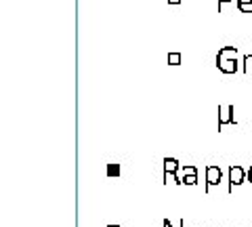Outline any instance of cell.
<instances>
[{
    "label": "cell",
    "mask_w": 252,
    "mask_h": 227,
    "mask_svg": "<svg viewBox=\"0 0 252 227\" xmlns=\"http://www.w3.org/2000/svg\"><path fill=\"white\" fill-rule=\"evenodd\" d=\"M227 124H235V107L233 105H219V130L227 127Z\"/></svg>",
    "instance_id": "obj_3"
},
{
    "label": "cell",
    "mask_w": 252,
    "mask_h": 227,
    "mask_svg": "<svg viewBox=\"0 0 252 227\" xmlns=\"http://www.w3.org/2000/svg\"><path fill=\"white\" fill-rule=\"evenodd\" d=\"M181 164L177 158H164V173H177Z\"/></svg>",
    "instance_id": "obj_6"
},
{
    "label": "cell",
    "mask_w": 252,
    "mask_h": 227,
    "mask_svg": "<svg viewBox=\"0 0 252 227\" xmlns=\"http://www.w3.org/2000/svg\"><path fill=\"white\" fill-rule=\"evenodd\" d=\"M227 2H231V0H219V4H227Z\"/></svg>",
    "instance_id": "obj_13"
},
{
    "label": "cell",
    "mask_w": 252,
    "mask_h": 227,
    "mask_svg": "<svg viewBox=\"0 0 252 227\" xmlns=\"http://www.w3.org/2000/svg\"><path fill=\"white\" fill-rule=\"evenodd\" d=\"M107 227H120V225H107Z\"/></svg>",
    "instance_id": "obj_15"
},
{
    "label": "cell",
    "mask_w": 252,
    "mask_h": 227,
    "mask_svg": "<svg viewBox=\"0 0 252 227\" xmlns=\"http://www.w3.org/2000/svg\"><path fill=\"white\" fill-rule=\"evenodd\" d=\"M107 177H120L122 173V168H120V164H107Z\"/></svg>",
    "instance_id": "obj_7"
},
{
    "label": "cell",
    "mask_w": 252,
    "mask_h": 227,
    "mask_svg": "<svg viewBox=\"0 0 252 227\" xmlns=\"http://www.w3.org/2000/svg\"><path fill=\"white\" fill-rule=\"evenodd\" d=\"M185 185H198V168L193 166V164H187L183 166V175H181Z\"/></svg>",
    "instance_id": "obj_5"
},
{
    "label": "cell",
    "mask_w": 252,
    "mask_h": 227,
    "mask_svg": "<svg viewBox=\"0 0 252 227\" xmlns=\"http://www.w3.org/2000/svg\"><path fill=\"white\" fill-rule=\"evenodd\" d=\"M220 179H223V170H220V166H215V164L206 166V194H208L215 185L220 183Z\"/></svg>",
    "instance_id": "obj_4"
},
{
    "label": "cell",
    "mask_w": 252,
    "mask_h": 227,
    "mask_svg": "<svg viewBox=\"0 0 252 227\" xmlns=\"http://www.w3.org/2000/svg\"><path fill=\"white\" fill-rule=\"evenodd\" d=\"M181 53H168V65H181Z\"/></svg>",
    "instance_id": "obj_9"
},
{
    "label": "cell",
    "mask_w": 252,
    "mask_h": 227,
    "mask_svg": "<svg viewBox=\"0 0 252 227\" xmlns=\"http://www.w3.org/2000/svg\"><path fill=\"white\" fill-rule=\"evenodd\" d=\"M242 64H244V65H242V72H244V74H248V72H250V67H252V55H246Z\"/></svg>",
    "instance_id": "obj_10"
},
{
    "label": "cell",
    "mask_w": 252,
    "mask_h": 227,
    "mask_svg": "<svg viewBox=\"0 0 252 227\" xmlns=\"http://www.w3.org/2000/svg\"><path fill=\"white\" fill-rule=\"evenodd\" d=\"M168 2H170V4H179V2H181V0H168Z\"/></svg>",
    "instance_id": "obj_14"
},
{
    "label": "cell",
    "mask_w": 252,
    "mask_h": 227,
    "mask_svg": "<svg viewBox=\"0 0 252 227\" xmlns=\"http://www.w3.org/2000/svg\"><path fill=\"white\" fill-rule=\"evenodd\" d=\"M246 181H248V183H252V166L248 168V177H246Z\"/></svg>",
    "instance_id": "obj_12"
},
{
    "label": "cell",
    "mask_w": 252,
    "mask_h": 227,
    "mask_svg": "<svg viewBox=\"0 0 252 227\" xmlns=\"http://www.w3.org/2000/svg\"><path fill=\"white\" fill-rule=\"evenodd\" d=\"M246 177H248V170H244L240 164H235V166H229V194H231L238 185H242L244 181H246Z\"/></svg>",
    "instance_id": "obj_2"
},
{
    "label": "cell",
    "mask_w": 252,
    "mask_h": 227,
    "mask_svg": "<svg viewBox=\"0 0 252 227\" xmlns=\"http://www.w3.org/2000/svg\"><path fill=\"white\" fill-rule=\"evenodd\" d=\"M217 67L223 74H235L240 69V51L238 46H223L217 53Z\"/></svg>",
    "instance_id": "obj_1"
},
{
    "label": "cell",
    "mask_w": 252,
    "mask_h": 227,
    "mask_svg": "<svg viewBox=\"0 0 252 227\" xmlns=\"http://www.w3.org/2000/svg\"><path fill=\"white\" fill-rule=\"evenodd\" d=\"M162 225H164V227H175V225L168 221V219H164V223H162ZM179 227H185V219H181V221H179Z\"/></svg>",
    "instance_id": "obj_11"
},
{
    "label": "cell",
    "mask_w": 252,
    "mask_h": 227,
    "mask_svg": "<svg viewBox=\"0 0 252 227\" xmlns=\"http://www.w3.org/2000/svg\"><path fill=\"white\" fill-rule=\"evenodd\" d=\"M238 9L242 13H252V0H238Z\"/></svg>",
    "instance_id": "obj_8"
}]
</instances>
